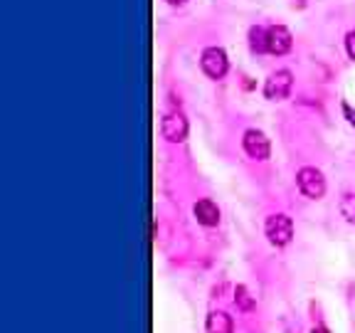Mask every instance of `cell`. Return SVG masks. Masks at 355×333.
Masks as SVG:
<instances>
[{
    "label": "cell",
    "mask_w": 355,
    "mask_h": 333,
    "mask_svg": "<svg viewBox=\"0 0 355 333\" xmlns=\"http://www.w3.org/2000/svg\"><path fill=\"white\" fill-rule=\"evenodd\" d=\"M264 232L272 244L286 247L291 242V237H294V222L288 215H269L264 222Z\"/></svg>",
    "instance_id": "cell-1"
},
{
    "label": "cell",
    "mask_w": 355,
    "mask_h": 333,
    "mask_svg": "<svg viewBox=\"0 0 355 333\" xmlns=\"http://www.w3.org/2000/svg\"><path fill=\"white\" fill-rule=\"evenodd\" d=\"M296 183H299L301 193L311 200L323 198V193H326V178H323V173L318 171V168H311V166L301 168V171L296 173Z\"/></svg>",
    "instance_id": "cell-2"
},
{
    "label": "cell",
    "mask_w": 355,
    "mask_h": 333,
    "mask_svg": "<svg viewBox=\"0 0 355 333\" xmlns=\"http://www.w3.org/2000/svg\"><path fill=\"white\" fill-rule=\"evenodd\" d=\"M291 87H294V74L288 69H277L264 82V96L269 101H282L291 94Z\"/></svg>",
    "instance_id": "cell-3"
},
{
    "label": "cell",
    "mask_w": 355,
    "mask_h": 333,
    "mask_svg": "<svg viewBox=\"0 0 355 333\" xmlns=\"http://www.w3.org/2000/svg\"><path fill=\"white\" fill-rule=\"evenodd\" d=\"M200 67H202V72L210 79H222L227 74L230 62L222 47H207V50L202 52V57H200Z\"/></svg>",
    "instance_id": "cell-4"
},
{
    "label": "cell",
    "mask_w": 355,
    "mask_h": 333,
    "mask_svg": "<svg viewBox=\"0 0 355 333\" xmlns=\"http://www.w3.org/2000/svg\"><path fill=\"white\" fill-rule=\"evenodd\" d=\"M242 146H244V153L254 158V161H266L269 158V139H266L264 133L259 128H250V131H244V139H242Z\"/></svg>",
    "instance_id": "cell-5"
},
{
    "label": "cell",
    "mask_w": 355,
    "mask_h": 333,
    "mask_svg": "<svg viewBox=\"0 0 355 333\" xmlns=\"http://www.w3.org/2000/svg\"><path fill=\"white\" fill-rule=\"evenodd\" d=\"M161 131H163V139L166 141L180 144V141H185V136H188V119H185L180 111H171V114L163 117Z\"/></svg>",
    "instance_id": "cell-6"
},
{
    "label": "cell",
    "mask_w": 355,
    "mask_h": 333,
    "mask_svg": "<svg viewBox=\"0 0 355 333\" xmlns=\"http://www.w3.org/2000/svg\"><path fill=\"white\" fill-rule=\"evenodd\" d=\"M291 44H294V37H291L288 28H284V25L266 28V52H272V55H286V52L291 50Z\"/></svg>",
    "instance_id": "cell-7"
},
{
    "label": "cell",
    "mask_w": 355,
    "mask_h": 333,
    "mask_svg": "<svg viewBox=\"0 0 355 333\" xmlns=\"http://www.w3.org/2000/svg\"><path fill=\"white\" fill-rule=\"evenodd\" d=\"M193 212H195V220H198L202 228H215L217 222H220V207H217L212 200H198Z\"/></svg>",
    "instance_id": "cell-8"
},
{
    "label": "cell",
    "mask_w": 355,
    "mask_h": 333,
    "mask_svg": "<svg viewBox=\"0 0 355 333\" xmlns=\"http://www.w3.org/2000/svg\"><path fill=\"white\" fill-rule=\"evenodd\" d=\"M205 328H207V333H232L234 321L230 314H225V311H212L205 321Z\"/></svg>",
    "instance_id": "cell-9"
},
{
    "label": "cell",
    "mask_w": 355,
    "mask_h": 333,
    "mask_svg": "<svg viewBox=\"0 0 355 333\" xmlns=\"http://www.w3.org/2000/svg\"><path fill=\"white\" fill-rule=\"evenodd\" d=\"M250 47L252 52H266V28H252L250 30Z\"/></svg>",
    "instance_id": "cell-10"
},
{
    "label": "cell",
    "mask_w": 355,
    "mask_h": 333,
    "mask_svg": "<svg viewBox=\"0 0 355 333\" xmlns=\"http://www.w3.org/2000/svg\"><path fill=\"white\" fill-rule=\"evenodd\" d=\"M234 304H237L242 311H252V309H254V299H252L250 291H247V287H242V284L234 289Z\"/></svg>",
    "instance_id": "cell-11"
},
{
    "label": "cell",
    "mask_w": 355,
    "mask_h": 333,
    "mask_svg": "<svg viewBox=\"0 0 355 333\" xmlns=\"http://www.w3.org/2000/svg\"><path fill=\"white\" fill-rule=\"evenodd\" d=\"M340 215L348 222H355V195L345 193L343 198H340Z\"/></svg>",
    "instance_id": "cell-12"
},
{
    "label": "cell",
    "mask_w": 355,
    "mask_h": 333,
    "mask_svg": "<svg viewBox=\"0 0 355 333\" xmlns=\"http://www.w3.org/2000/svg\"><path fill=\"white\" fill-rule=\"evenodd\" d=\"M345 52H348L350 60H355V30H350V33L345 35Z\"/></svg>",
    "instance_id": "cell-13"
},
{
    "label": "cell",
    "mask_w": 355,
    "mask_h": 333,
    "mask_svg": "<svg viewBox=\"0 0 355 333\" xmlns=\"http://www.w3.org/2000/svg\"><path fill=\"white\" fill-rule=\"evenodd\" d=\"M343 111H345V117H348V121H350V123H355V111L350 109L348 104H343Z\"/></svg>",
    "instance_id": "cell-14"
},
{
    "label": "cell",
    "mask_w": 355,
    "mask_h": 333,
    "mask_svg": "<svg viewBox=\"0 0 355 333\" xmlns=\"http://www.w3.org/2000/svg\"><path fill=\"white\" fill-rule=\"evenodd\" d=\"M168 6H173V8H180V6H185V3H188V0H166Z\"/></svg>",
    "instance_id": "cell-15"
},
{
    "label": "cell",
    "mask_w": 355,
    "mask_h": 333,
    "mask_svg": "<svg viewBox=\"0 0 355 333\" xmlns=\"http://www.w3.org/2000/svg\"><path fill=\"white\" fill-rule=\"evenodd\" d=\"M311 333H331V331H328V328H323V326H316Z\"/></svg>",
    "instance_id": "cell-16"
}]
</instances>
